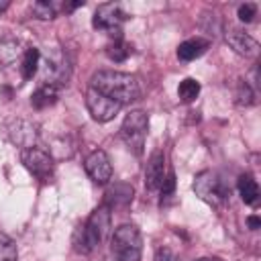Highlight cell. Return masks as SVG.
Returning <instances> with one entry per match:
<instances>
[{
    "mask_svg": "<svg viewBox=\"0 0 261 261\" xmlns=\"http://www.w3.org/2000/svg\"><path fill=\"white\" fill-rule=\"evenodd\" d=\"M90 88H94L100 94L112 98L120 106L130 104V102L139 100V96H141V82H139V77L133 75V73L114 71V69L96 71L90 77Z\"/></svg>",
    "mask_w": 261,
    "mask_h": 261,
    "instance_id": "cell-1",
    "label": "cell"
},
{
    "mask_svg": "<svg viewBox=\"0 0 261 261\" xmlns=\"http://www.w3.org/2000/svg\"><path fill=\"white\" fill-rule=\"evenodd\" d=\"M108 230H110V206L102 204V206H98L90 214V218L86 220V224H82V226L75 228L73 239H71L73 251H77L82 255L92 253L106 239Z\"/></svg>",
    "mask_w": 261,
    "mask_h": 261,
    "instance_id": "cell-2",
    "label": "cell"
},
{
    "mask_svg": "<svg viewBox=\"0 0 261 261\" xmlns=\"http://www.w3.org/2000/svg\"><path fill=\"white\" fill-rule=\"evenodd\" d=\"M112 255L116 261H141L143 239L135 224H120L110 239Z\"/></svg>",
    "mask_w": 261,
    "mask_h": 261,
    "instance_id": "cell-3",
    "label": "cell"
},
{
    "mask_svg": "<svg viewBox=\"0 0 261 261\" xmlns=\"http://www.w3.org/2000/svg\"><path fill=\"white\" fill-rule=\"evenodd\" d=\"M192 188H194L196 196L202 202H206V204H210L214 208L222 206L230 198V188L226 186V181L216 171H210V169L200 171L194 177V186Z\"/></svg>",
    "mask_w": 261,
    "mask_h": 261,
    "instance_id": "cell-4",
    "label": "cell"
},
{
    "mask_svg": "<svg viewBox=\"0 0 261 261\" xmlns=\"http://www.w3.org/2000/svg\"><path fill=\"white\" fill-rule=\"evenodd\" d=\"M147 130H149V118L143 110H133L124 116V120L120 124V137H122L124 145L128 147V151H133L135 155L143 153Z\"/></svg>",
    "mask_w": 261,
    "mask_h": 261,
    "instance_id": "cell-5",
    "label": "cell"
},
{
    "mask_svg": "<svg viewBox=\"0 0 261 261\" xmlns=\"http://www.w3.org/2000/svg\"><path fill=\"white\" fill-rule=\"evenodd\" d=\"M126 12L120 8V4L116 2H106V4H100L94 12V18H92V24L94 29L98 31H104L108 33L110 37L114 39H120V24L126 20Z\"/></svg>",
    "mask_w": 261,
    "mask_h": 261,
    "instance_id": "cell-6",
    "label": "cell"
},
{
    "mask_svg": "<svg viewBox=\"0 0 261 261\" xmlns=\"http://www.w3.org/2000/svg\"><path fill=\"white\" fill-rule=\"evenodd\" d=\"M20 159H22L24 167L39 181H51V177H53V159L47 151H43L39 147H29V149H22Z\"/></svg>",
    "mask_w": 261,
    "mask_h": 261,
    "instance_id": "cell-7",
    "label": "cell"
},
{
    "mask_svg": "<svg viewBox=\"0 0 261 261\" xmlns=\"http://www.w3.org/2000/svg\"><path fill=\"white\" fill-rule=\"evenodd\" d=\"M86 106H88V112L92 114V118L98 120V122H108V120H112V118L118 114V110L122 108L118 102H114L112 98L100 94V92L94 90V88H88V90H86Z\"/></svg>",
    "mask_w": 261,
    "mask_h": 261,
    "instance_id": "cell-8",
    "label": "cell"
},
{
    "mask_svg": "<svg viewBox=\"0 0 261 261\" xmlns=\"http://www.w3.org/2000/svg\"><path fill=\"white\" fill-rule=\"evenodd\" d=\"M84 169H86L88 177H90L94 184H100V186L108 184L110 177H112V163H110L106 151H102V149H96V151H92V153L86 157Z\"/></svg>",
    "mask_w": 261,
    "mask_h": 261,
    "instance_id": "cell-9",
    "label": "cell"
},
{
    "mask_svg": "<svg viewBox=\"0 0 261 261\" xmlns=\"http://www.w3.org/2000/svg\"><path fill=\"white\" fill-rule=\"evenodd\" d=\"M224 41L237 55H243L249 59H255L259 55V43L251 35H247L239 29H228L224 35Z\"/></svg>",
    "mask_w": 261,
    "mask_h": 261,
    "instance_id": "cell-10",
    "label": "cell"
},
{
    "mask_svg": "<svg viewBox=\"0 0 261 261\" xmlns=\"http://www.w3.org/2000/svg\"><path fill=\"white\" fill-rule=\"evenodd\" d=\"M8 130V139L22 147V149H29V147H35V139H37V126L24 118H16L12 122H8L6 126Z\"/></svg>",
    "mask_w": 261,
    "mask_h": 261,
    "instance_id": "cell-11",
    "label": "cell"
},
{
    "mask_svg": "<svg viewBox=\"0 0 261 261\" xmlns=\"http://www.w3.org/2000/svg\"><path fill=\"white\" fill-rule=\"evenodd\" d=\"M163 177H165V155L161 151H155L149 157L147 165H145V186H147V190H151V192L159 190L161 184H163Z\"/></svg>",
    "mask_w": 261,
    "mask_h": 261,
    "instance_id": "cell-12",
    "label": "cell"
},
{
    "mask_svg": "<svg viewBox=\"0 0 261 261\" xmlns=\"http://www.w3.org/2000/svg\"><path fill=\"white\" fill-rule=\"evenodd\" d=\"M208 47H210V41H208V39L194 37V39H188V41L179 43V47H177V57H179L181 61H194V59H198L200 55H204Z\"/></svg>",
    "mask_w": 261,
    "mask_h": 261,
    "instance_id": "cell-13",
    "label": "cell"
},
{
    "mask_svg": "<svg viewBox=\"0 0 261 261\" xmlns=\"http://www.w3.org/2000/svg\"><path fill=\"white\" fill-rule=\"evenodd\" d=\"M20 41L16 37H2L0 39V63L2 65H12L18 57H22Z\"/></svg>",
    "mask_w": 261,
    "mask_h": 261,
    "instance_id": "cell-14",
    "label": "cell"
},
{
    "mask_svg": "<svg viewBox=\"0 0 261 261\" xmlns=\"http://www.w3.org/2000/svg\"><path fill=\"white\" fill-rule=\"evenodd\" d=\"M237 188H239V194H241V198H243L245 204L255 206V204L259 202V186H257V179H255L253 175L243 173V175L239 177Z\"/></svg>",
    "mask_w": 261,
    "mask_h": 261,
    "instance_id": "cell-15",
    "label": "cell"
},
{
    "mask_svg": "<svg viewBox=\"0 0 261 261\" xmlns=\"http://www.w3.org/2000/svg\"><path fill=\"white\" fill-rule=\"evenodd\" d=\"M57 96H59V88L55 86H49V84H43L33 96H31V104L41 110V108H47V106H53L57 102Z\"/></svg>",
    "mask_w": 261,
    "mask_h": 261,
    "instance_id": "cell-16",
    "label": "cell"
},
{
    "mask_svg": "<svg viewBox=\"0 0 261 261\" xmlns=\"http://www.w3.org/2000/svg\"><path fill=\"white\" fill-rule=\"evenodd\" d=\"M39 63H41V51L37 47H29L24 53H22V59H20V73H22V80H33V75L37 73L39 69Z\"/></svg>",
    "mask_w": 261,
    "mask_h": 261,
    "instance_id": "cell-17",
    "label": "cell"
},
{
    "mask_svg": "<svg viewBox=\"0 0 261 261\" xmlns=\"http://www.w3.org/2000/svg\"><path fill=\"white\" fill-rule=\"evenodd\" d=\"M130 200H133V186H128V184H114L106 192V206H110V204L126 206Z\"/></svg>",
    "mask_w": 261,
    "mask_h": 261,
    "instance_id": "cell-18",
    "label": "cell"
},
{
    "mask_svg": "<svg viewBox=\"0 0 261 261\" xmlns=\"http://www.w3.org/2000/svg\"><path fill=\"white\" fill-rule=\"evenodd\" d=\"M198 94H200V82L198 80L186 77V80L179 82V86H177V98L181 102H186V104L188 102H194L198 98Z\"/></svg>",
    "mask_w": 261,
    "mask_h": 261,
    "instance_id": "cell-19",
    "label": "cell"
},
{
    "mask_svg": "<svg viewBox=\"0 0 261 261\" xmlns=\"http://www.w3.org/2000/svg\"><path fill=\"white\" fill-rule=\"evenodd\" d=\"M63 10V4H57V2H49V0H39L33 4V12L37 18L41 20H51L57 16V12Z\"/></svg>",
    "mask_w": 261,
    "mask_h": 261,
    "instance_id": "cell-20",
    "label": "cell"
},
{
    "mask_svg": "<svg viewBox=\"0 0 261 261\" xmlns=\"http://www.w3.org/2000/svg\"><path fill=\"white\" fill-rule=\"evenodd\" d=\"M133 53V47L120 37V39H114L108 47H106V55L112 59V61H124V59H128V55Z\"/></svg>",
    "mask_w": 261,
    "mask_h": 261,
    "instance_id": "cell-21",
    "label": "cell"
},
{
    "mask_svg": "<svg viewBox=\"0 0 261 261\" xmlns=\"http://www.w3.org/2000/svg\"><path fill=\"white\" fill-rule=\"evenodd\" d=\"M0 261H18L16 243L6 232H0Z\"/></svg>",
    "mask_w": 261,
    "mask_h": 261,
    "instance_id": "cell-22",
    "label": "cell"
},
{
    "mask_svg": "<svg viewBox=\"0 0 261 261\" xmlns=\"http://www.w3.org/2000/svg\"><path fill=\"white\" fill-rule=\"evenodd\" d=\"M234 98H237V104L239 106H251V104H255V92H253V88L247 82H239V88H237Z\"/></svg>",
    "mask_w": 261,
    "mask_h": 261,
    "instance_id": "cell-23",
    "label": "cell"
},
{
    "mask_svg": "<svg viewBox=\"0 0 261 261\" xmlns=\"http://www.w3.org/2000/svg\"><path fill=\"white\" fill-rule=\"evenodd\" d=\"M159 190H161V202L173 196V190H175V175H173V171H171V169H169V171H167V175L163 177V184H161V188H159Z\"/></svg>",
    "mask_w": 261,
    "mask_h": 261,
    "instance_id": "cell-24",
    "label": "cell"
},
{
    "mask_svg": "<svg viewBox=\"0 0 261 261\" xmlns=\"http://www.w3.org/2000/svg\"><path fill=\"white\" fill-rule=\"evenodd\" d=\"M237 14H239V18H241L243 22H251V20L257 16V4H253V2H245V4L239 6Z\"/></svg>",
    "mask_w": 261,
    "mask_h": 261,
    "instance_id": "cell-25",
    "label": "cell"
},
{
    "mask_svg": "<svg viewBox=\"0 0 261 261\" xmlns=\"http://www.w3.org/2000/svg\"><path fill=\"white\" fill-rule=\"evenodd\" d=\"M155 261H179V255L169 247H159L155 253Z\"/></svg>",
    "mask_w": 261,
    "mask_h": 261,
    "instance_id": "cell-26",
    "label": "cell"
},
{
    "mask_svg": "<svg viewBox=\"0 0 261 261\" xmlns=\"http://www.w3.org/2000/svg\"><path fill=\"white\" fill-rule=\"evenodd\" d=\"M247 224H249L251 230H257V228L261 226V220H259V216H249V218H247Z\"/></svg>",
    "mask_w": 261,
    "mask_h": 261,
    "instance_id": "cell-27",
    "label": "cell"
},
{
    "mask_svg": "<svg viewBox=\"0 0 261 261\" xmlns=\"http://www.w3.org/2000/svg\"><path fill=\"white\" fill-rule=\"evenodd\" d=\"M8 6H10V2H8V0H0V14H2V12H4Z\"/></svg>",
    "mask_w": 261,
    "mask_h": 261,
    "instance_id": "cell-28",
    "label": "cell"
},
{
    "mask_svg": "<svg viewBox=\"0 0 261 261\" xmlns=\"http://www.w3.org/2000/svg\"><path fill=\"white\" fill-rule=\"evenodd\" d=\"M194 261H222L218 257H200V259H194Z\"/></svg>",
    "mask_w": 261,
    "mask_h": 261,
    "instance_id": "cell-29",
    "label": "cell"
}]
</instances>
